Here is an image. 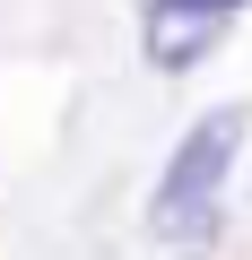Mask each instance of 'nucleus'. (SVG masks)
Listing matches in <instances>:
<instances>
[{"label": "nucleus", "instance_id": "f257e3e1", "mask_svg": "<svg viewBox=\"0 0 252 260\" xmlns=\"http://www.w3.org/2000/svg\"><path fill=\"white\" fill-rule=\"evenodd\" d=\"M243 130H252L243 104H209L183 139H174V156H165V174H157V200H148V234H157V243L200 251V243L217 234V200H226V174H235V156H243Z\"/></svg>", "mask_w": 252, "mask_h": 260}, {"label": "nucleus", "instance_id": "f03ea898", "mask_svg": "<svg viewBox=\"0 0 252 260\" xmlns=\"http://www.w3.org/2000/svg\"><path fill=\"white\" fill-rule=\"evenodd\" d=\"M217 35H226V0H148V9H139V44H148L157 70L209 61Z\"/></svg>", "mask_w": 252, "mask_h": 260}, {"label": "nucleus", "instance_id": "7ed1b4c3", "mask_svg": "<svg viewBox=\"0 0 252 260\" xmlns=\"http://www.w3.org/2000/svg\"><path fill=\"white\" fill-rule=\"evenodd\" d=\"M235 9H252V0H226V18H235Z\"/></svg>", "mask_w": 252, "mask_h": 260}]
</instances>
